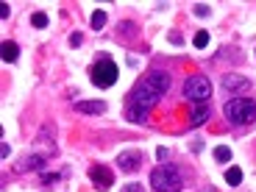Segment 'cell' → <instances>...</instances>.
<instances>
[{"label":"cell","instance_id":"19","mask_svg":"<svg viewBox=\"0 0 256 192\" xmlns=\"http://www.w3.org/2000/svg\"><path fill=\"white\" fill-rule=\"evenodd\" d=\"M214 159H217L220 164H226V162H231V148H226V145L214 148Z\"/></svg>","mask_w":256,"mask_h":192},{"label":"cell","instance_id":"12","mask_svg":"<svg viewBox=\"0 0 256 192\" xmlns=\"http://www.w3.org/2000/svg\"><path fill=\"white\" fill-rule=\"evenodd\" d=\"M136 34H139V28H136V25H134V23H128V20L117 25V36H125V39H134V36H136Z\"/></svg>","mask_w":256,"mask_h":192},{"label":"cell","instance_id":"5","mask_svg":"<svg viewBox=\"0 0 256 192\" xmlns=\"http://www.w3.org/2000/svg\"><path fill=\"white\" fill-rule=\"evenodd\" d=\"M184 95L195 103L209 101L211 98V81L203 78V75H192V78H187V84H184Z\"/></svg>","mask_w":256,"mask_h":192},{"label":"cell","instance_id":"24","mask_svg":"<svg viewBox=\"0 0 256 192\" xmlns=\"http://www.w3.org/2000/svg\"><path fill=\"white\" fill-rule=\"evenodd\" d=\"M167 156H170V150H167V148H156V159H162V162H165Z\"/></svg>","mask_w":256,"mask_h":192},{"label":"cell","instance_id":"14","mask_svg":"<svg viewBox=\"0 0 256 192\" xmlns=\"http://www.w3.org/2000/svg\"><path fill=\"white\" fill-rule=\"evenodd\" d=\"M125 117H128L131 123H145V120H148V112L136 109V106H125Z\"/></svg>","mask_w":256,"mask_h":192},{"label":"cell","instance_id":"25","mask_svg":"<svg viewBox=\"0 0 256 192\" xmlns=\"http://www.w3.org/2000/svg\"><path fill=\"white\" fill-rule=\"evenodd\" d=\"M0 156H3V159H9V156H11V148H9V142H3V145H0Z\"/></svg>","mask_w":256,"mask_h":192},{"label":"cell","instance_id":"23","mask_svg":"<svg viewBox=\"0 0 256 192\" xmlns=\"http://www.w3.org/2000/svg\"><path fill=\"white\" fill-rule=\"evenodd\" d=\"M81 42H84V36H81V31H75V34L70 36V45H73V47H78Z\"/></svg>","mask_w":256,"mask_h":192},{"label":"cell","instance_id":"21","mask_svg":"<svg viewBox=\"0 0 256 192\" xmlns=\"http://www.w3.org/2000/svg\"><path fill=\"white\" fill-rule=\"evenodd\" d=\"M195 14H198V17H209L211 9L209 6H203V3H198V6H195Z\"/></svg>","mask_w":256,"mask_h":192},{"label":"cell","instance_id":"11","mask_svg":"<svg viewBox=\"0 0 256 192\" xmlns=\"http://www.w3.org/2000/svg\"><path fill=\"white\" fill-rule=\"evenodd\" d=\"M75 112H81V114H103L106 112V103L103 101H81V103H75Z\"/></svg>","mask_w":256,"mask_h":192},{"label":"cell","instance_id":"13","mask_svg":"<svg viewBox=\"0 0 256 192\" xmlns=\"http://www.w3.org/2000/svg\"><path fill=\"white\" fill-rule=\"evenodd\" d=\"M17 56H20V47L14 45V42H3V61H17Z\"/></svg>","mask_w":256,"mask_h":192},{"label":"cell","instance_id":"7","mask_svg":"<svg viewBox=\"0 0 256 192\" xmlns=\"http://www.w3.org/2000/svg\"><path fill=\"white\" fill-rule=\"evenodd\" d=\"M139 164H142V153L139 150H122L120 156H117V167L122 170V173H134V170H139Z\"/></svg>","mask_w":256,"mask_h":192},{"label":"cell","instance_id":"3","mask_svg":"<svg viewBox=\"0 0 256 192\" xmlns=\"http://www.w3.org/2000/svg\"><path fill=\"white\" fill-rule=\"evenodd\" d=\"M151 187L156 192H181V173L170 164L151 170Z\"/></svg>","mask_w":256,"mask_h":192},{"label":"cell","instance_id":"2","mask_svg":"<svg viewBox=\"0 0 256 192\" xmlns=\"http://www.w3.org/2000/svg\"><path fill=\"white\" fill-rule=\"evenodd\" d=\"M159 101H162V92L156 89L148 78L139 81L131 89V95H128V106H136V109H142V112H148V114H151V109H153Z\"/></svg>","mask_w":256,"mask_h":192},{"label":"cell","instance_id":"20","mask_svg":"<svg viewBox=\"0 0 256 192\" xmlns=\"http://www.w3.org/2000/svg\"><path fill=\"white\" fill-rule=\"evenodd\" d=\"M89 25H92V31H100V28L106 25V12H100V9H98V12L92 14V23H89Z\"/></svg>","mask_w":256,"mask_h":192},{"label":"cell","instance_id":"16","mask_svg":"<svg viewBox=\"0 0 256 192\" xmlns=\"http://www.w3.org/2000/svg\"><path fill=\"white\" fill-rule=\"evenodd\" d=\"M226 181H228L231 187H240V184H242V170L240 167H228L226 170Z\"/></svg>","mask_w":256,"mask_h":192},{"label":"cell","instance_id":"1","mask_svg":"<svg viewBox=\"0 0 256 192\" xmlns=\"http://www.w3.org/2000/svg\"><path fill=\"white\" fill-rule=\"evenodd\" d=\"M223 112L228 117V123L234 125H245L256 120V101L251 98H231V101L223 106Z\"/></svg>","mask_w":256,"mask_h":192},{"label":"cell","instance_id":"18","mask_svg":"<svg viewBox=\"0 0 256 192\" xmlns=\"http://www.w3.org/2000/svg\"><path fill=\"white\" fill-rule=\"evenodd\" d=\"M47 23H50V20H47V14L45 12H33L31 14V25L33 28H47Z\"/></svg>","mask_w":256,"mask_h":192},{"label":"cell","instance_id":"26","mask_svg":"<svg viewBox=\"0 0 256 192\" xmlns=\"http://www.w3.org/2000/svg\"><path fill=\"white\" fill-rule=\"evenodd\" d=\"M122 192H142V187H139V184H125Z\"/></svg>","mask_w":256,"mask_h":192},{"label":"cell","instance_id":"9","mask_svg":"<svg viewBox=\"0 0 256 192\" xmlns=\"http://www.w3.org/2000/svg\"><path fill=\"white\" fill-rule=\"evenodd\" d=\"M223 87H226V92H245V89H251V81L242 78V75H226L223 78Z\"/></svg>","mask_w":256,"mask_h":192},{"label":"cell","instance_id":"27","mask_svg":"<svg viewBox=\"0 0 256 192\" xmlns=\"http://www.w3.org/2000/svg\"><path fill=\"white\" fill-rule=\"evenodd\" d=\"M170 42H173V45H184V39H181V34H176V31L170 34Z\"/></svg>","mask_w":256,"mask_h":192},{"label":"cell","instance_id":"28","mask_svg":"<svg viewBox=\"0 0 256 192\" xmlns=\"http://www.w3.org/2000/svg\"><path fill=\"white\" fill-rule=\"evenodd\" d=\"M0 17H3V20L9 17V3H0Z\"/></svg>","mask_w":256,"mask_h":192},{"label":"cell","instance_id":"8","mask_svg":"<svg viewBox=\"0 0 256 192\" xmlns=\"http://www.w3.org/2000/svg\"><path fill=\"white\" fill-rule=\"evenodd\" d=\"M189 109H192V112H189V120H192V125H203V123L211 117V106H209L206 101H203V103H189Z\"/></svg>","mask_w":256,"mask_h":192},{"label":"cell","instance_id":"17","mask_svg":"<svg viewBox=\"0 0 256 192\" xmlns=\"http://www.w3.org/2000/svg\"><path fill=\"white\" fill-rule=\"evenodd\" d=\"M209 31H198V34L192 36V45L198 47V50H203V47H209Z\"/></svg>","mask_w":256,"mask_h":192},{"label":"cell","instance_id":"4","mask_svg":"<svg viewBox=\"0 0 256 192\" xmlns=\"http://www.w3.org/2000/svg\"><path fill=\"white\" fill-rule=\"evenodd\" d=\"M89 75H92V84H95V87L109 89V87H114L120 70H117V64H114L109 56H98V61L92 64V73H89Z\"/></svg>","mask_w":256,"mask_h":192},{"label":"cell","instance_id":"10","mask_svg":"<svg viewBox=\"0 0 256 192\" xmlns=\"http://www.w3.org/2000/svg\"><path fill=\"white\" fill-rule=\"evenodd\" d=\"M145 78L151 81V84H153L156 89L162 92V95H165V92L170 89V75H167V73H162V70H153V73H148Z\"/></svg>","mask_w":256,"mask_h":192},{"label":"cell","instance_id":"6","mask_svg":"<svg viewBox=\"0 0 256 192\" xmlns=\"http://www.w3.org/2000/svg\"><path fill=\"white\" fill-rule=\"evenodd\" d=\"M89 178H92V184H95V187H100V190H109L111 184H114V173H111L109 167H103V164H92V167H89Z\"/></svg>","mask_w":256,"mask_h":192},{"label":"cell","instance_id":"22","mask_svg":"<svg viewBox=\"0 0 256 192\" xmlns=\"http://www.w3.org/2000/svg\"><path fill=\"white\" fill-rule=\"evenodd\" d=\"M39 173H42V181H45V184H50V181H59V178H61L59 173H45V170H39Z\"/></svg>","mask_w":256,"mask_h":192},{"label":"cell","instance_id":"15","mask_svg":"<svg viewBox=\"0 0 256 192\" xmlns=\"http://www.w3.org/2000/svg\"><path fill=\"white\" fill-rule=\"evenodd\" d=\"M42 164H45V159L42 156H25V159H22V162H20V170H39V167H42Z\"/></svg>","mask_w":256,"mask_h":192}]
</instances>
